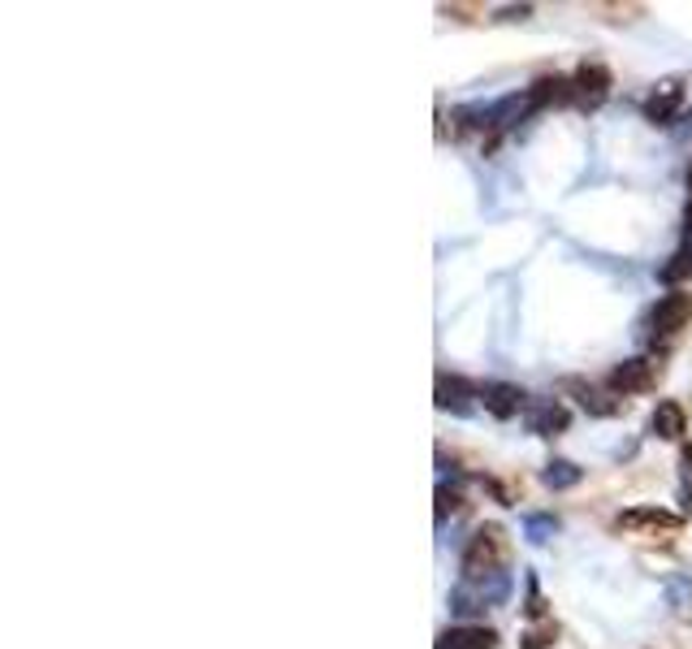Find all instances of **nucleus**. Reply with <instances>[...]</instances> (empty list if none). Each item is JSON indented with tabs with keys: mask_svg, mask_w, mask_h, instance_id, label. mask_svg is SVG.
Returning a JSON list of instances; mask_svg holds the SVG:
<instances>
[{
	"mask_svg": "<svg viewBox=\"0 0 692 649\" xmlns=\"http://www.w3.org/2000/svg\"><path fill=\"white\" fill-rule=\"evenodd\" d=\"M502 559H506V537H502L498 524H484V528H477V537L468 541V550H464V580L498 577Z\"/></svg>",
	"mask_w": 692,
	"mask_h": 649,
	"instance_id": "f257e3e1",
	"label": "nucleus"
},
{
	"mask_svg": "<svg viewBox=\"0 0 692 649\" xmlns=\"http://www.w3.org/2000/svg\"><path fill=\"white\" fill-rule=\"evenodd\" d=\"M623 533H636V537H658V533H680L684 528V515L676 511H662V506H632L620 515Z\"/></svg>",
	"mask_w": 692,
	"mask_h": 649,
	"instance_id": "f03ea898",
	"label": "nucleus"
},
{
	"mask_svg": "<svg viewBox=\"0 0 692 649\" xmlns=\"http://www.w3.org/2000/svg\"><path fill=\"white\" fill-rule=\"evenodd\" d=\"M606 96H611V70H606V66L584 61L580 70L571 74V100H576L580 109H598Z\"/></svg>",
	"mask_w": 692,
	"mask_h": 649,
	"instance_id": "7ed1b4c3",
	"label": "nucleus"
},
{
	"mask_svg": "<svg viewBox=\"0 0 692 649\" xmlns=\"http://www.w3.org/2000/svg\"><path fill=\"white\" fill-rule=\"evenodd\" d=\"M689 321H692V294L671 290V294L658 299V307H654V334L658 338H676Z\"/></svg>",
	"mask_w": 692,
	"mask_h": 649,
	"instance_id": "20e7f679",
	"label": "nucleus"
},
{
	"mask_svg": "<svg viewBox=\"0 0 692 649\" xmlns=\"http://www.w3.org/2000/svg\"><path fill=\"white\" fill-rule=\"evenodd\" d=\"M481 403L493 421H511V416H520L528 407V394L520 385H511V381H489L481 390Z\"/></svg>",
	"mask_w": 692,
	"mask_h": 649,
	"instance_id": "39448f33",
	"label": "nucleus"
},
{
	"mask_svg": "<svg viewBox=\"0 0 692 649\" xmlns=\"http://www.w3.org/2000/svg\"><path fill=\"white\" fill-rule=\"evenodd\" d=\"M658 381V363L654 360H623L611 372V390L615 394H640V390H654Z\"/></svg>",
	"mask_w": 692,
	"mask_h": 649,
	"instance_id": "423d86ee",
	"label": "nucleus"
},
{
	"mask_svg": "<svg viewBox=\"0 0 692 649\" xmlns=\"http://www.w3.org/2000/svg\"><path fill=\"white\" fill-rule=\"evenodd\" d=\"M472 399H481V390H472L464 377H455V372H442V377H437V407H442V412L464 416V412H472Z\"/></svg>",
	"mask_w": 692,
	"mask_h": 649,
	"instance_id": "0eeeda50",
	"label": "nucleus"
},
{
	"mask_svg": "<svg viewBox=\"0 0 692 649\" xmlns=\"http://www.w3.org/2000/svg\"><path fill=\"white\" fill-rule=\"evenodd\" d=\"M567 407L558 403V399H533L528 403V429L537 433V437H558V433L567 429Z\"/></svg>",
	"mask_w": 692,
	"mask_h": 649,
	"instance_id": "6e6552de",
	"label": "nucleus"
},
{
	"mask_svg": "<svg viewBox=\"0 0 692 649\" xmlns=\"http://www.w3.org/2000/svg\"><path fill=\"white\" fill-rule=\"evenodd\" d=\"M680 104H684V87H680V82H662V87L645 100V118H649L654 126H671L676 113H680Z\"/></svg>",
	"mask_w": 692,
	"mask_h": 649,
	"instance_id": "1a4fd4ad",
	"label": "nucleus"
},
{
	"mask_svg": "<svg viewBox=\"0 0 692 649\" xmlns=\"http://www.w3.org/2000/svg\"><path fill=\"white\" fill-rule=\"evenodd\" d=\"M498 646V633L481 628V624H459V628H446L437 637V649H493Z\"/></svg>",
	"mask_w": 692,
	"mask_h": 649,
	"instance_id": "9d476101",
	"label": "nucleus"
},
{
	"mask_svg": "<svg viewBox=\"0 0 692 649\" xmlns=\"http://www.w3.org/2000/svg\"><path fill=\"white\" fill-rule=\"evenodd\" d=\"M562 100H571V78H562V74L537 78V82L528 87V104H533V109H550V104H562Z\"/></svg>",
	"mask_w": 692,
	"mask_h": 649,
	"instance_id": "9b49d317",
	"label": "nucleus"
},
{
	"mask_svg": "<svg viewBox=\"0 0 692 649\" xmlns=\"http://www.w3.org/2000/svg\"><path fill=\"white\" fill-rule=\"evenodd\" d=\"M684 425H689V416H684V407L680 403H658L654 407V421H649V429L658 433L662 441H676V437H684Z\"/></svg>",
	"mask_w": 692,
	"mask_h": 649,
	"instance_id": "f8f14e48",
	"label": "nucleus"
},
{
	"mask_svg": "<svg viewBox=\"0 0 692 649\" xmlns=\"http://www.w3.org/2000/svg\"><path fill=\"white\" fill-rule=\"evenodd\" d=\"M567 390L580 394V407H584L589 416H620L623 412V399H611V394H602V390H593V385H584V381H567Z\"/></svg>",
	"mask_w": 692,
	"mask_h": 649,
	"instance_id": "ddd939ff",
	"label": "nucleus"
},
{
	"mask_svg": "<svg viewBox=\"0 0 692 649\" xmlns=\"http://www.w3.org/2000/svg\"><path fill=\"white\" fill-rule=\"evenodd\" d=\"M658 278H662L667 287H680V282H689V278H692V230L684 234V243L676 247V256H671V260L658 269Z\"/></svg>",
	"mask_w": 692,
	"mask_h": 649,
	"instance_id": "4468645a",
	"label": "nucleus"
},
{
	"mask_svg": "<svg viewBox=\"0 0 692 649\" xmlns=\"http://www.w3.org/2000/svg\"><path fill=\"white\" fill-rule=\"evenodd\" d=\"M576 481H580V468L567 463V459H558V463L546 468V485H550V490H571Z\"/></svg>",
	"mask_w": 692,
	"mask_h": 649,
	"instance_id": "2eb2a0df",
	"label": "nucleus"
},
{
	"mask_svg": "<svg viewBox=\"0 0 692 649\" xmlns=\"http://www.w3.org/2000/svg\"><path fill=\"white\" fill-rule=\"evenodd\" d=\"M554 637H558V628H554V624H546V628H533V633L524 637V649H546V646H554Z\"/></svg>",
	"mask_w": 692,
	"mask_h": 649,
	"instance_id": "dca6fc26",
	"label": "nucleus"
},
{
	"mask_svg": "<svg viewBox=\"0 0 692 649\" xmlns=\"http://www.w3.org/2000/svg\"><path fill=\"white\" fill-rule=\"evenodd\" d=\"M446 511H459V494H450L446 485L437 490V519H446Z\"/></svg>",
	"mask_w": 692,
	"mask_h": 649,
	"instance_id": "f3484780",
	"label": "nucleus"
},
{
	"mask_svg": "<svg viewBox=\"0 0 692 649\" xmlns=\"http://www.w3.org/2000/svg\"><path fill=\"white\" fill-rule=\"evenodd\" d=\"M689 230H692V165H689Z\"/></svg>",
	"mask_w": 692,
	"mask_h": 649,
	"instance_id": "a211bd4d",
	"label": "nucleus"
}]
</instances>
